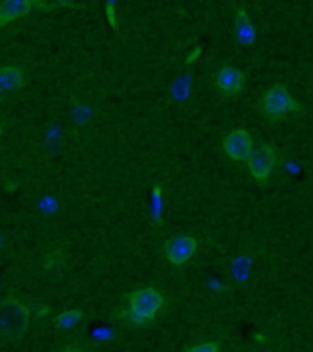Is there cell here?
<instances>
[{"instance_id": "cell-10", "label": "cell", "mask_w": 313, "mask_h": 352, "mask_svg": "<svg viewBox=\"0 0 313 352\" xmlns=\"http://www.w3.org/2000/svg\"><path fill=\"white\" fill-rule=\"evenodd\" d=\"M25 84L23 72L14 65L0 66V94L19 89Z\"/></svg>"}, {"instance_id": "cell-1", "label": "cell", "mask_w": 313, "mask_h": 352, "mask_svg": "<svg viewBox=\"0 0 313 352\" xmlns=\"http://www.w3.org/2000/svg\"><path fill=\"white\" fill-rule=\"evenodd\" d=\"M29 326V309L16 298L0 301V338L18 340Z\"/></svg>"}, {"instance_id": "cell-15", "label": "cell", "mask_w": 313, "mask_h": 352, "mask_svg": "<svg viewBox=\"0 0 313 352\" xmlns=\"http://www.w3.org/2000/svg\"><path fill=\"white\" fill-rule=\"evenodd\" d=\"M200 52H202V47H195L191 52H189V55L187 56V62L188 63H191V62H195L198 58H199V55H200Z\"/></svg>"}, {"instance_id": "cell-3", "label": "cell", "mask_w": 313, "mask_h": 352, "mask_svg": "<svg viewBox=\"0 0 313 352\" xmlns=\"http://www.w3.org/2000/svg\"><path fill=\"white\" fill-rule=\"evenodd\" d=\"M162 304L163 297L155 287H141L129 296L128 315L136 323H146L155 318Z\"/></svg>"}, {"instance_id": "cell-6", "label": "cell", "mask_w": 313, "mask_h": 352, "mask_svg": "<svg viewBox=\"0 0 313 352\" xmlns=\"http://www.w3.org/2000/svg\"><path fill=\"white\" fill-rule=\"evenodd\" d=\"M196 246L198 242L195 238L188 235H176L166 241L165 254L172 264L180 265L192 257V254L196 250Z\"/></svg>"}, {"instance_id": "cell-11", "label": "cell", "mask_w": 313, "mask_h": 352, "mask_svg": "<svg viewBox=\"0 0 313 352\" xmlns=\"http://www.w3.org/2000/svg\"><path fill=\"white\" fill-rule=\"evenodd\" d=\"M81 319H82V311L78 308H71L59 314L55 318V326L62 330H69L74 327L77 323H80Z\"/></svg>"}, {"instance_id": "cell-4", "label": "cell", "mask_w": 313, "mask_h": 352, "mask_svg": "<svg viewBox=\"0 0 313 352\" xmlns=\"http://www.w3.org/2000/svg\"><path fill=\"white\" fill-rule=\"evenodd\" d=\"M247 161L250 173L254 177V180L257 183H265L268 182L272 169L275 168L276 151L270 144L262 143L258 147L253 148Z\"/></svg>"}, {"instance_id": "cell-14", "label": "cell", "mask_w": 313, "mask_h": 352, "mask_svg": "<svg viewBox=\"0 0 313 352\" xmlns=\"http://www.w3.org/2000/svg\"><path fill=\"white\" fill-rule=\"evenodd\" d=\"M106 15L113 28H117V16H115V10H114V3H107L106 4Z\"/></svg>"}, {"instance_id": "cell-8", "label": "cell", "mask_w": 313, "mask_h": 352, "mask_svg": "<svg viewBox=\"0 0 313 352\" xmlns=\"http://www.w3.org/2000/svg\"><path fill=\"white\" fill-rule=\"evenodd\" d=\"M40 3L32 0H7L0 3V28H4L15 19L25 16L34 6Z\"/></svg>"}, {"instance_id": "cell-12", "label": "cell", "mask_w": 313, "mask_h": 352, "mask_svg": "<svg viewBox=\"0 0 313 352\" xmlns=\"http://www.w3.org/2000/svg\"><path fill=\"white\" fill-rule=\"evenodd\" d=\"M185 352H220V351H218V342L207 341V342L196 344V345L188 348Z\"/></svg>"}, {"instance_id": "cell-16", "label": "cell", "mask_w": 313, "mask_h": 352, "mask_svg": "<svg viewBox=\"0 0 313 352\" xmlns=\"http://www.w3.org/2000/svg\"><path fill=\"white\" fill-rule=\"evenodd\" d=\"M55 352H82V349H80L78 346H65V348H60Z\"/></svg>"}, {"instance_id": "cell-13", "label": "cell", "mask_w": 313, "mask_h": 352, "mask_svg": "<svg viewBox=\"0 0 313 352\" xmlns=\"http://www.w3.org/2000/svg\"><path fill=\"white\" fill-rule=\"evenodd\" d=\"M152 213L158 220L161 219V187L155 186L152 190Z\"/></svg>"}, {"instance_id": "cell-7", "label": "cell", "mask_w": 313, "mask_h": 352, "mask_svg": "<svg viewBox=\"0 0 313 352\" xmlns=\"http://www.w3.org/2000/svg\"><path fill=\"white\" fill-rule=\"evenodd\" d=\"M214 82L218 92H221L222 95L235 96L243 91L246 77L239 69L231 65H224L216 73Z\"/></svg>"}, {"instance_id": "cell-5", "label": "cell", "mask_w": 313, "mask_h": 352, "mask_svg": "<svg viewBox=\"0 0 313 352\" xmlns=\"http://www.w3.org/2000/svg\"><path fill=\"white\" fill-rule=\"evenodd\" d=\"M222 147L232 161L243 162L253 151V139L246 129H233L224 138Z\"/></svg>"}, {"instance_id": "cell-17", "label": "cell", "mask_w": 313, "mask_h": 352, "mask_svg": "<svg viewBox=\"0 0 313 352\" xmlns=\"http://www.w3.org/2000/svg\"><path fill=\"white\" fill-rule=\"evenodd\" d=\"M1 133H3V124L0 122V136H1Z\"/></svg>"}, {"instance_id": "cell-9", "label": "cell", "mask_w": 313, "mask_h": 352, "mask_svg": "<svg viewBox=\"0 0 313 352\" xmlns=\"http://www.w3.org/2000/svg\"><path fill=\"white\" fill-rule=\"evenodd\" d=\"M233 30H235V37L240 45H244V47L251 45L257 38L255 28L244 8L236 10Z\"/></svg>"}, {"instance_id": "cell-2", "label": "cell", "mask_w": 313, "mask_h": 352, "mask_svg": "<svg viewBox=\"0 0 313 352\" xmlns=\"http://www.w3.org/2000/svg\"><path fill=\"white\" fill-rule=\"evenodd\" d=\"M258 106L264 117L270 121H279L288 113H295L302 109V103L294 99L283 84H275L266 89L261 96Z\"/></svg>"}]
</instances>
